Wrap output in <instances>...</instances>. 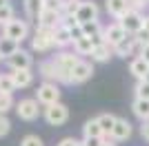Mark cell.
<instances>
[{
    "mask_svg": "<svg viewBox=\"0 0 149 146\" xmlns=\"http://www.w3.org/2000/svg\"><path fill=\"white\" fill-rule=\"evenodd\" d=\"M38 71H40V75L45 78V82H54V84H71L69 73L62 71V69L56 64L54 58L42 60V62H40V67H38Z\"/></svg>",
    "mask_w": 149,
    "mask_h": 146,
    "instance_id": "cell-1",
    "label": "cell"
},
{
    "mask_svg": "<svg viewBox=\"0 0 149 146\" xmlns=\"http://www.w3.org/2000/svg\"><path fill=\"white\" fill-rule=\"evenodd\" d=\"M29 36V22L27 20H20V18H13L11 22H7L2 27V38H9L13 42H22L25 38Z\"/></svg>",
    "mask_w": 149,
    "mask_h": 146,
    "instance_id": "cell-2",
    "label": "cell"
},
{
    "mask_svg": "<svg viewBox=\"0 0 149 146\" xmlns=\"http://www.w3.org/2000/svg\"><path fill=\"white\" fill-rule=\"evenodd\" d=\"M36 100H38V104H45V106L58 104L60 102V86L54 84V82H42L36 91Z\"/></svg>",
    "mask_w": 149,
    "mask_h": 146,
    "instance_id": "cell-3",
    "label": "cell"
},
{
    "mask_svg": "<svg viewBox=\"0 0 149 146\" xmlns=\"http://www.w3.org/2000/svg\"><path fill=\"white\" fill-rule=\"evenodd\" d=\"M31 49L38 51V53H45V51L54 49V31L51 29H42V27H36L33 38H31Z\"/></svg>",
    "mask_w": 149,
    "mask_h": 146,
    "instance_id": "cell-4",
    "label": "cell"
},
{
    "mask_svg": "<svg viewBox=\"0 0 149 146\" xmlns=\"http://www.w3.org/2000/svg\"><path fill=\"white\" fill-rule=\"evenodd\" d=\"M16 113H18L20 120L25 122H33L38 115H40V104H38L36 97H25L16 104Z\"/></svg>",
    "mask_w": 149,
    "mask_h": 146,
    "instance_id": "cell-5",
    "label": "cell"
},
{
    "mask_svg": "<svg viewBox=\"0 0 149 146\" xmlns=\"http://www.w3.org/2000/svg\"><path fill=\"white\" fill-rule=\"evenodd\" d=\"M45 120H47V124H51V126H62V124L69 120V109L62 102L45 106Z\"/></svg>",
    "mask_w": 149,
    "mask_h": 146,
    "instance_id": "cell-6",
    "label": "cell"
},
{
    "mask_svg": "<svg viewBox=\"0 0 149 146\" xmlns=\"http://www.w3.org/2000/svg\"><path fill=\"white\" fill-rule=\"evenodd\" d=\"M116 22H118L129 36H136L138 31L145 27V16H143V13H136V11H127L123 18L116 20Z\"/></svg>",
    "mask_w": 149,
    "mask_h": 146,
    "instance_id": "cell-7",
    "label": "cell"
},
{
    "mask_svg": "<svg viewBox=\"0 0 149 146\" xmlns=\"http://www.w3.org/2000/svg\"><path fill=\"white\" fill-rule=\"evenodd\" d=\"M91 75H93V64L87 62V60H80L74 69H71L69 80H71V84H82V82H87Z\"/></svg>",
    "mask_w": 149,
    "mask_h": 146,
    "instance_id": "cell-8",
    "label": "cell"
},
{
    "mask_svg": "<svg viewBox=\"0 0 149 146\" xmlns=\"http://www.w3.org/2000/svg\"><path fill=\"white\" fill-rule=\"evenodd\" d=\"M98 13L100 9L93 0H82L80 9L76 13V20H78V24H85V22H91V20H98Z\"/></svg>",
    "mask_w": 149,
    "mask_h": 146,
    "instance_id": "cell-9",
    "label": "cell"
},
{
    "mask_svg": "<svg viewBox=\"0 0 149 146\" xmlns=\"http://www.w3.org/2000/svg\"><path fill=\"white\" fill-rule=\"evenodd\" d=\"M7 64H9V69H11V71H22V69H31L33 58H31L29 51L18 49V51H16L11 58H7Z\"/></svg>",
    "mask_w": 149,
    "mask_h": 146,
    "instance_id": "cell-10",
    "label": "cell"
},
{
    "mask_svg": "<svg viewBox=\"0 0 149 146\" xmlns=\"http://www.w3.org/2000/svg\"><path fill=\"white\" fill-rule=\"evenodd\" d=\"M140 47H143V44L138 42L136 36H127L120 44L113 47V55H118V58H127V55H134L136 51L140 53Z\"/></svg>",
    "mask_w": 149,
    "mask_h": 146,
    "instance_id": "cell-11",
    "label": "cell"
},
{
    "mask_svg": "<svg viewBox=\"0 0 149 146\" xmlns=\"http://www.w3.org/2000/svg\"><path fill=\"white\" fill-rule=\"evenodd\" d=\"M127 36H129V33H127V31H125L118 22H113V24H109V27H105V31H102V38H105V42L109 44V47L120 44Z\"/></svg>",
    "mask_w": 149,
    "mask_h": 146,
    "instance_id": "cell-12",
    "label": "cell"
},
{
    "mask_svg": "<svg viewBox=\"0 0 149 146\" xmlns=\"http://www.w3.org/2000/svg\"><path fill=\"white\" fill-rule=\"evenodd\" d=\"M54 60H56V64L65 73H71V69H74L82 58H80V55H76V53H71V51H58V53L54 55Z\"/></svg>",
    "mask_w": 149,
    "mask_h": 146,
    "instance_id": "cell-13",
    "label": "cell"
},
{
    "mask_svg": "<svg viewBox=\"0 0 149 146\" xmlns=\"http://www.w3.org/2000/svg\"><path fill=\"white\" fill-rule=\"evenodd\" d=\"M60 22H62V13L60 11H47V9H42L36 27H42V29H51L54 31L56 27H60Z\"/></svg>",
    "mask_w": 149,
    "mask_h": 146,
    "instance_id": "cell-14",
    "label": "cell"
},
{
    "mask_svg": "<svg viewBox=\"0 0 149 146\" xmlns=\"http://www.w3.org/2000/svg\"><path fill=\"white\" fill-rule=\"evenodd\" d=\"M109 137H111L113 142L129 140V137H131V122L118 117V120H116V126H113V131H111V135H109Z\"/></svg>",
    "mask_w": 149,
    "mask_h": 146,
    "instance_id": "cell-15",
    "label": "cell"
},
{
    "mask_svg": "<svg viewBox=\"0 0 149 146\" xmlns=\"http://www.w3.org/2000/svg\"><path fill=\"white\" fill-rule=\"evenodd\" d=\"M105 9H107V13L113 16L116 20H120L127 11H131L127 0H105Z\"/></svg>",
    "mask_w": 149,
    "mask_h": 146,
    "instance_id": "cell-16",
    "label": "cell"
},
{
    "mask_svg": "<svg viewBox=\"0 0 149 146\" xmlns=\"http://www.w3.org/2000/svg\"><path fill=\"white\" fill-rule=\"evenodd\" d=\"M69 44H74V40H71V31L67 29V27H56L54 29V47H58V49H65V47H69Z\"/></svg>",
    "mask_w": 149,
    "mask_h": 146,
    "instance_id": "cell-17",
    "label": "cell"
},
{
    "mask_svg": "<svg viewBox=\"0 0 149 146\" xmlns=\"http://www.w3.org/2000/svg\"><path fill=\"white\" fill-rule=\"evenodd\" d=\"M11 80L16 89H27L33 82V71L31 69H22V71H11Z\"/></svg>",
    "mask_w": 149,
    "mask_h": 146,
    "instance_id": "cell-18",
    "label": "cell"
},
{
    "mask_svg": "<svg viewBox=\"0 0 149 146\" xmlns=\"http://www.w3.org/2000/svg\"><path fill=\"white\" fill-rule=\"evenodd\" d=\"M129 73L136 80H145L149 75V64L140 58V55H138V58H134V60L129 62Z\"/></svg>",
    "mask_w": 149,
    "mask_h": 146,
    "instance_id": "cell-19",
    "label": "cell"
},
{
    "mask_svg": "<svg viewBox=\"0 0 149 146\" xmlns=\"http://www.w3.org/2000/svg\"><path fill=\"white\" fill-rule=\"evenodd\" d=\"M22 5H25L27 18L38 22V18H40V13H42V9H45V0H25Z\"/></svg>",
    "mask_w": 149,
    "mask_h": 146,
    "instance_id": "cell-20",
    "label": "cell"
},
{
    "mask_svg": "<svg viewBox=\"0 0 149 146\" xmlns=\"http://www.w3.org/2000/svg\"><path fill=\"white\" fill-rule=\"evenodd\" d=\"M113 55V47H109L107 42H102V44H98V47H93V51H91V62H107L109 58Z\"/></svg>",
    "mask_w": 149,
    "mask_h": 146,
    "instance_id": "cell-21",
    "label": "cell"
},
{
    "mask_svg": "<svg viewBox=\"0 0 149 146\" xmlns=\"http://www.w3.org/2000/svg\"><path fill=\"white\" fill-rule=\"evenodd\" d=\"M82 135H85V137H100V140L105 137V133H102V128H100V124H98L96 117L85 122V126H82Z\"/></svg>",
    "mask_w": 149,
    "mask_h": 146,
    "instance_id": "cell-22",
    "label": "cell"
},
{
    "mask_svg": "<svg viewBox=\"0 0 149 146\" xmlns=\"http://www.w3.org/2000/svg\"><path fill=\"white\" fill-rule=\"evenodd\" d=\"M131 109H134V115L140 117L143 122H149V100H134L131 104Z\"/></svg>",
    "mask_w": 149,
    "mask_h": 146,
    "instance_id": "cell-23",
    "label": "cell"
},
{
    "mask_svg": "<svg viewBox=\"0 0 149 146\" xmlns=\"http://www.w3.org/2000/svg\"><path fill=\"white\" fill-rule=\"evenodd\" d=\"M96 120H98L102 133H105V135H111V131H113V126H116V120H118V117L111 115V113H102V115H98Z\"/></svg>",
    "mask_w": 149,
    "mask_h": 146,
    "instance_id": "cell-24",
    "label": "cell"
},
{
    "mask_svg": "<svg viewBox=\"0 0 149 146\" xmlns=\"http://www.w3.org/2000/svg\"><path fill=\"white\" fill-rule=\"evenodd\" d=\"M82 31H85V38H98L102 36V31H105V27L100 24V20H91V22H85L80 24Z\"/></svg>",
    "mask_w": 149,
    "mask_h": 146,
    "instance_id": "cell-25",
    "label": "cell"
},
{
    "mask_svg": "<svg viewBox=\"0 0 149 146\" xmlns=\"http://www.w3.org/2000/svg\"><path fill=\"white\" fill-rule=\"evenodd\" d=\"M18 49H20L18 42H13V40H9V38H0V55H2L5 60H7V58H11Z\"/></svg>",
    "mask_w": 149,
    "mask_h": 146,
    "instance_id": "cell-26",
    "label": "cell"
},
{
    "mask_svg": "<svg viewBox=\"0 0 149 146\" xmlns=\"http://www.w3.org/2000/svg\"><path fill=\"white\" fill-rule=\"evenodd\" d=\"M91 51H93L91 38H80L78 42H74V53L76 55H91Z\"/></svg>",
    "mask_w": 149,
    "mask_h": 146,
    "instance_id": "cell-27",
    "label": "cell"
},
{
    "mask_svg": "<svg viewBox=\"0 0 149 146\" xmlns=\"http://www.w3.org/2000/svg\"><path fill=\"white\" fill-rule=\"evenodd\" d=\"M13 91H16V84H13V80H11V73L0 75V93L2 95H13Z\"/></svg>",
    "mask_w": 149,
    "mask_h": 146,
    "instance_id": "cell-28",
    "label": "cell"
},
{
    "mask_svg": "<svg viewBox=\"0 0 149 146\" xmlns=\"http://www.w3.org/2000/svg\"><path fill=\"white\" fill-rule=\"evenodd\" d=\"M134 91H136L138 100H149V82H147V80H138Z\"/></svg>",
    "mask_w": 149,
    "mask_h": 146,
    "instance_id": "cell-29",
    "label": "cell"
},
{
    "mask_svg": "<svg viewBox=\"0 0 149 146\" xmlns=\"http://www.w3.org/2000/svg\"><path fill=\"white\" fill-rule=\"evenodd\" d=\"M13 106H16L13 104V95H2L0 93V115H7Z\"/></svg>",
    "mask_w": 149,
    "mask_h": 146,
    "instance_id": "cell-30",
    "label": "cell"
},
{
    "mask_svg": "<svg viewBox=\"0 0 149 146\" xmlns=\"http://www.w3.org/2000/svg\"><path fill=\"white\" fill-rule=\"evenodd\" d=\"M13 18H16V16H13V7L11 5H7V7L0 9V24H2V27H5L7 22H11Z\"/></svg>",
    "mask_w": 149,
    "mask_h": 146,
    "instance_id": "cell-31",
    "label": "cell"
},
{
    "mask_svg": "<svg viewBox=\"0 0 149 146\" xmlns=\"http://www.w3.org/2000/svg\"><path fill=\"white\" fill-rule=\"evenodd\" d=\"M20 146H45V142L38 137V135H25L20 140Z\"/></svg>",
    "mask_w": 149,
    "mask_h": 146,
    "instance_id": "cell-32",
    "label": "cell"
},
{
    "mask_svg": "<svg viewBox=\"0 0 149 146\" xmlns=\"http://www.w3.org/2000/svg\"><path fill=\"white\" fill-rule=\"evenodd\" d=\"M127 2H129V9L136 13H143L149 7V0H127Z\"/></svg>",
    "mask_w": 149,
    "mask_h": 146,
    "instance_id": "cell-33",
    "label": "cell"
},
{
    "mask_svg": "<svg viewBox=\"0 0 149 146\" xmlns=\"http://www.w3.org/2000/svg\"><path fill=\"white\" fill-rule=\"evenodd\" d=\"M9 131H11V122H9V117L0 115V137H5Z\"/></svg>",
    "mask_w": 149,
    "mask_h": 146,
    "instance_id": "cell-34",
    "label": "cell"
},
{
    "mask_svg": "<svg viewBox=\"0 0 149 146\" xmlns=\"http://www.w3.org/2000/svg\"><path fill=\"white\" fill-rule=\"evenodd\" d=\"M45 9L47 11H60L62 13V0H45Z\"/></svg>",
    "mask_w": 149,
    "mask_h": 146,
    "instance_id": "cell-35",
    "label": "cell"
},
{
    "mask_svg": "<svg viewBox=\"0 0 149 146\" xmlns=\"http://www.w3.org/2000/svg\"><path fill=\"white\" fill-rule=\"evenodd\" d=\"M69 31H71V40H74V42H78L80 38H85V31H82L80 24H76L74 29H69Z\"/></svg>",
    "mask_w": 149,
    "mask_h": 146,
    "instance_id": "cell-36",
    "label": "cell"
},
{
    "mask_svg": "<svg viewBox=\"0 0 149 146\" xmlns=\"http://www.w3.org/2000/svg\"><path fill=\"white\" fill-rule=\"evenodd\" d=\"M136 38H138V42L143 44V47H145V44H149V31L145 29V27H143V29H140V31L136 33Z\"/></svg>",
    "mask_w": 149,
    "mask_h": 146,
    "instance_id": "cell-37",
    "label": "cell"
},
{
    "mask_svg": "<svg viewBox=\"0 0 149 146\" xmlns=\"http://www.w3.org/2000/svg\"><path fill=\"white\" fill-rule=\"evenodd\" d=\"M100 144H102L100 137H85L82 140V146H100Z\"/></svg>",
    "mask_w": 149,
    "mask_h": 146,
    "instance_id": "cell-38",
    "label": "cell"
},
{
    "mask_svg": "<svg viewBox=\"0 0 149 146\" xmlns=\"http://www.w3.org/2000/svg\"><path fill=\"white\" fill-rule=\"evenodd\" d=\"M82 142H78L76 137H65V140H60V144L58 146H80Z\"/></svg>",
    "mask_w": 149,
    "mask_h": 146,
    "instance_id": "cell-39",
    "label": "cell"
},
{
    "mask_svg": "<svg viewBox=\"0 0 149 146\" xmlns=\"http://www.w3.org/2000/svg\"><path fill=\"white\" fill-rule=\"evenodd\" d=\"M138 55H140V58H143V60H145V62H147V64H149V44H145V47H140V53H138Z\"/></svg>",
    "mask_w": 149,
    "mask_h": 146,
    "instance_id": "cell-40",
    "label": "cell"
},
{
    "mask_svg": "<svg viewBox=\"0 0 149 146\" xmlns=\"http://www.w3.org/2000/svg\"><path fill=\"white\" fill-rule=\"evenodd\" d=\"M140 135L149 142V122H143V126H140Z\"/></svg>",
    "mask_w": 149,
    "mask_h": 146,
    "instance_id": "cell-41",
    "label": "cell"
},
{
    "mask_svg": "<svg viewBox=\"0 0 149 146\" xmlns=\"http://www.w3.org/2000/svg\"><path fill=\"white\" fill-rule=\"evenodd\" d=\"M100 146H116V144H113V140L109 137V135H105V137H102V144H100Z\"/></svg>",
    "mask_w": 149,
    "mask_h": 146,
    "instance_id": "cell-42",
    "label": "cell"
},
{
    "mask_svg": "<svg viewBox=\"0 0 149 146\" xmlns=\"http://www.w3.org/2000/svg\"><path fill=\"white\" fill-rule=\"evenodd\" d=\"M7 5H11V2H9V0H0V9H2V7H7Z\"/></svg>",
    "mask_w": 149,
    "mask_h": 146,
    "instance_id": "cell-43",
    "label": "cell"
},
{
    "mask_svg": "<svg viewBox=\"0 0 149 146\" xmlns=\"http://www.w3.org/2000/svg\"><path fill=\"white\" fill-rule=\"evenodd\" d=\"M145 29L149 31V16H145Z\"/></svg>",
    "mask_w": 149,
    "mask_h": 146,
    "instance_id": "cell-44",
    "label": "cell"
},
{
    "mask_svg": "<svg viewBox=\"0 0 149 146\" xmlns=\"http://www.w3.org/2000/svg\"><path fill=\"white\" fill-rule=\"evenodd\" d=\"M145 80H147V82H149V75H147V78H145Z\"/></svg>",
    "mask_w": 149,
    "mask_h": 146,
    "instance_id": "cell-45",
    "label": "cell"
},
{
    "mask_svg": "<svg viewBox=\"0 0 149 146\" xmlns=\"http://www.w3.org/2000/svg\"><path fill=\"white\" fill-rule=\"evenodd\" d=\"M0 60H2V55H0Z\"/></svg>",
    "mask_w": 149,
    "mask_h": 146,
    "instance_id": "cell-46",
    "label": "cell"
},
{
    "mask_svg": "<svg viewBox=\"0 0 149 146\" xmlns=\"http://www.w3.org/2000/svg\"><path fill=\"white\" fill-rule=\"evenodd\" d=\"M80 146H82V144H80Z\"/></svg>",
    "mask_w": 149,
    "mask_h": 146,
    "instance_id": "cell-47",
    "label": "cell"
}]
</instances>
